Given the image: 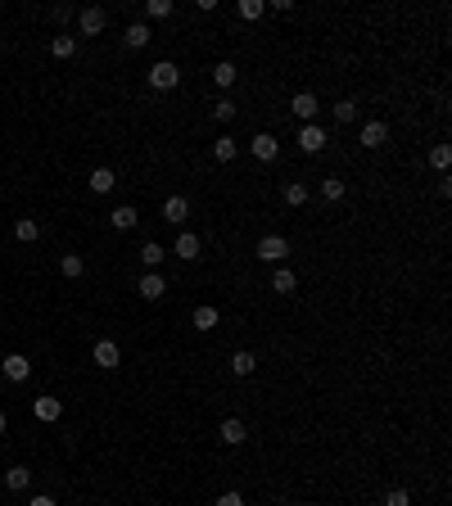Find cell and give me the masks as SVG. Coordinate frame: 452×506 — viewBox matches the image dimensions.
<instances>
[{"label": "cell", "mask_w": 452, "mask_h": 506, "mask_svg": "<svg viewBox=\"0 0 452 506\" xmlns=\"http://www.w3.org/2000/svg\"><path fill=\"white\" fill-rule=\"evenodd\" d=\"M150 86H154V91H177V86H181V68L172 64V59H158V64L150 68Z\"/></svg>", "instance_id": "obj_1"}, {"label": "cell", "mask_w": 452, "mask_h": 506, "mask_svg": "<svg viewBox=\"0 0 452 506\" xmlns=\"http://www.w3.org/2000/svg\"><path fill=\"white\" fill-rule=\"evenodd\" d=\"M258 258H263V263H272V267H280L290 258V240L285 236H263L258 240Z\"/></svg>", "instance_id": "obj_2"}, {"label": "cell", "mask_w": 452, "mask_h": 506, "mask_svg": "<svg viewBox=\"0 0 452 506\" xmlns=\"http://www.w3.org/2000/svg\"><path fill=\"white\" fill-rule=\"evenodd\" d=\"M326 145H331L326 127H316V122H303V131H299V150H303V154H321Z\"/></svg>", "instance_id": "obj_3"}, {"label": "cell", "mask_w": 452, "mask_h": 506, "mask_svg": "<svg viewBox=\"0 0 452 506\" xmlns=\"http://www.w3.org/2000/svg\"><path fill=\"white\" fill-rule=\"evenodd\" d=\"M385 141H389V122H362V131H358L362 150H380Z\"/></svg>", "instance_id": "obj_4"}, {"label": "cell", "mask_w": 452, "mask_h": 506, "mask_svg": "<svg viewBox=\"0 0 452 506\" xmlns=\"http://www.w3.org/2000/svg\"><path fill=\"white\" fill-rule=\"evenodd\" d=\"M249 150H253V158H258V163H272V158L280 154V141H276L272 131H258V136L249 141Z\"/></svg>", "instance_id": "obj_5"}, {"label": "cell", "mask_w": 452, "mask_h": 506, "mask_svg": "<svg viewBox=\"0 0 452 506\" xmlns=\"http://www.w3.org/2000/svg\"><path fill=\"white\" fill-rule=\"evenodd\" d=\"M91 357H95V366H100V371H114V366L122 362V353H118V343H114V339H95Z\"/></svg>", "instance_id": "obj_6"}, {"label": "cell", "mask_w": 452, "mask_h": 506, "mask_svg": "<svg viewBox=\"0 0 452 506\" xmlns=\"http://www.w3.org/2000/svg\"><path fill=\"white\" fill-rule=\"evenodd\" d=\"M136 294H140V299H150V303H158L167 294V280L158 276V271H145V276L136 280Z\"/></svg>", "instance_id": "obj_7"}, {"label": "cell", "mask_w": 452, "mask_h": 506, "mask_svg": "<svg viewBox=\"0 0 452 506\" xmlns=\"http://www.w3.org/2000/svg\"><path fill=\"white\" fill-rule=\"evenodd\" d=\"M77 23H82V32H87V36H100V32L109 28V14H104L100 5H87V9L77 14Z\"/></svg>", "instance_id": "obj_8"}, {"label": "cell", "mask_w": 452, "mask_h": 506, "mask_svg": "<svg viewBox=\"0 0 452 506\" xmlns=\"http://www.w3.org/2000/svg\"><path fill=\"white\" fill-rule=\"evenodd\" d=\"M0 371H5V380H14V385H23V380L32 375V362L23 353H9L5 362H0Z\"/></svg>", "instance_id": "obj_9"}, {"label": "cell", "mask_w": 452, "mask_h": 506, "mask_svg": "<svg viewBox=\"0 0 452 506\" xmlns=\"http://www.w3.org/2000/svg\"><path fill=\"white\" fill-rule=\"evenodd\" d=\"M186 217H190V199H186V194H167V199H163V221L181 226Z\"/></svg>", "instance_id": "obj_10"}, {"label": "cell", "mask_w": 452, "mask_h": 506, "mask_svg": "<svg viewBox=\"0 0 452 506\" xmlns=\"http://www.w3.org/2000/svg\"><path fill=\"white\" fill-rule=\"evenodd\" d=\"M290 114H294L299 122H316V95L312 91H299L294 100H290Z\"/></svg>", "instance_id": "obj_11"}, {"label": "cell", "mask_w": 452, "mask_h": 506, "mask_svg": "<svg viewBox=\"0 0 452 506\" xmlns=\"http://www.w3.org/2000/svg\"><path fill=\"white\" fill-rule=\"evenodd\" d=\"M217 434H222V443H226V448H240V443L249 439V429H244V421H240V416H226Z\"/></svg>", "instance_id": "obj_12"}, {"label": "cell", "mask_w": 452, "mask_h": 506, "mask_svg": "<svg viewBox=\"0 0 452 506\" xmlns=\"http://www.w3.org/2000/svg\"><path fill=\"white\" fill-rule=\"evenodd\" d=\"M199 249H204V240L194 236V231H186V236H177V244H172V253L181 258V263H194V258H199Z\"/></svg>", "instance_id": "obj_13"}, {"label": "cell", "mask_w": 452, "mask_h": 506, "mask_svg": "<svg viewBox=\"0 0 452 506\" xmlns=\"http://www.w3.org/2000/svg\"><path fill=\"white\" fill-rule=\"evenodd\" d=\"M150 41H154V32L145 28V23H131V28L122 32V45H127V50H145Z\"/></svg>", "instance_id": "obj_14"}, {"label": "cell", "mask_w": 452, "mask_h": 506, "mask_svg": "<svg viewBox=\"0 0 452 506\" xmlns=\"http://www.w3.org/2000/svg\"><path fill=\"white\" fill-rule=\"evenodd\" d=\"M190 321H194V330H204V335H209V330H217V321H222V312H217L213 303H199Z\"/></svg>", "instance_id": "obj_15"}, {"label": "cell", "mask_w": 452, "mask_h": 506, "mask_svg": "<svg viewBox=\"0 0 452 506\" xmlns=\"http://www.w3.org/2000/svg\"><path fill=\"white\" fill-rule=\"evenodd\" d=\"M32 412H36V421H59V416H64V402L59 398H36Z\"/></svg>", "instance_id": "obj_16"}, {"label": "cell", "mask_w": 452, "mask_h": 506, "mask_svg": "<svg viewBox=\"0 0 452 506\" xmlns=\"http://www.w3.org/2000/svg\"><path fill=\"white\" fill-rule=\"evenodd\" d=\"M236 154H240V141H236V136H217V141H213V158H217V163H231Z\"/></svg>", "instance_id": "obj_17"}, {"label": "cell", "mask_w": 452, "mask_h": 506, "mask_svg": "<svg viewBox=\"0 0 452 506\" xmlns=\"http://www.w3.org/2000/svg\"><path fill=\"white\" fill-rule=\"evenodd\" d=\"M272 290H276V294H294V290H299V276H294V271H290L285 263H280V267H276V276H272Z\"/></svg>", "instance_id": "obj_18"}, {"label": "cell", "mask_w": 452, "mask_h": 506, "mask_svg": "<svg viewBox=\"0 0 452 506\" xmlns=\"http://www.w3.org/2000/svg\"><path fill=\"white\" fill-rule=\"evenodd\" d=\"M28 484H32V471H28V466H9V471H5V488H9V493H23Z\"/></svg>", "instance_id": "obj_19"}, {"label": "cell", "mask_w": 452, "mask_h": 506, "mask_svg": "<svg viewBox=\"0 0 452 506\" xmlns=\"http://www.w3.org/2000/svg\"><path fill=\"white\" fill-rule=\"evenodd\" d=\"M140 263L150 267V271H158V267L167 263V249H163V244H158V240H150V244H145V249H140Z\"/></svg>", "instance_id": "obj_20"}, {"label": "cell", "mask_w": 452, "mask_h": 506, "mask_svg": "<svg viewBox=\"0 0 452 506\" xmlns=\"http://www.w3.org/2000/svg\"><path fill=\"white\" fill-rule=\"evenodd\" d=\"M87 186H91L95 194H109V190H114V186H118V177H114V172H109V167H95V172H91V181H87Z\"/></svg>", "instance_id": "obj_21"}, {"label": "cell", "mask_w": 452, "mask_h": 506, "mask_svg": "<svg viewBox=\"0 0 452 506\" xmlns=\"http://www.w3.org/2000/svg\"><path fill=\"white\" fill-rule=\"evenodd\" d=\"M231 371H236V375H253V371H258V357H253L249 348H240L236 357H231Z\"/></svg>", "instance_id": "obj_22"}, {"label": "cell", "mask_w": 452, "mask_h": 506, "mask_svg": "<svg viewBox=\"0 0 452 506\" xmlns=\"http://www.w3.org/2000/svg\"><path fill=\"white\" fill-rule=\"evenodd\" d=\"M236 14H240V23H258V18L267 14V5H263V0H240Z\"/></svg>", "instance_id": "obj_23"}, {"label": "cell", "mask_w": 452, "mask_h": 506, "mask_svg": "<svg viewBox=\"0 0 452 506\" xmlns=\"http://www.w3.org/2000/svg\"><path fill=\"white\" fill-rule=\"evenodd\" d=\"M109 221H114L118 231H131L140 217H136V208H131V204H122V208H114V213H109Z\"/></svg>", "instance_id": "obj_24"}, {"label": "cell", "mask_w": 452, "mask_h": 506, "mask_svg": "<svg viewBox=\"0 0 452 506\" xmlns=\"http://www.w3.org/2000/svg\"><path fill=\"white\" fill-rule=\"evenodd\" d=\"M14 236H18L23 244H32L36 236H41V221H36V217H18V221H14Z\"/></svg>", "instance_id": "obj_25"}, {"label": "cell", "mask_w": 452, "mask_h": 506, "mask_svg": "<svg viewBox=\"0 0 452 506\" xmlns=\"http://www.w3.org/2000/svg\"><path fill=\"white\" fill-rule=\"evenodd\" d=\"M236 77H240V68H236V64H231V59H222V64H217V68H213V82H217V86H222V91H226V86H236Z\"/></svg>", "instance_id": "obj_26"}, {"label": "cell", "mask_w": 452, "mask_h": 506, "mask_svg": "<svg viewBox=\"0 0 452 506\" xmlns=\"http://www.w3.org/2000/svg\"><path fill=\"white\" fill-rule=\"evenodd\" d=\"M59 271H64L68 280H77L82 271H87V263H82V253H64V258H59Z\"/></svg>", "instance_id": "obj_27"}, {"label": "cell", "mask_w": 452, "mask_h": 506, "mask_svg": "<svg viewBox=\"0 0 452 506\" xmlns=\"http://www.w3.org/2000/svg\"><path fill=\"white\" fill-rule=\"evenodd\" d=\"M50 55H55V59H72V55H77V41H72L68 32L55 36V41H50Z\"/></svg>", "instance_id": "obj_28"}, {"label": "cell", "mask_w": 452, "mask_h": 506, "mask_svg": "<svg viewBox=\"0 0 452 506\" xmlns=\"http://www.w3.org/2000/svg\"><path fill=\"white\" fill-rule=\"evenodd\" d=\"M321 199H326V204H339V199H344V181H339V177H326V181H321Z\"/></svg>", "instance_id": "obj_29"}, {"label": "cell", "mask_w": 452, "mask_h": 506, "mask_svg": "<svg viewBox=\"0 0 452 506\" xmlns=\"http://www.w3.org/2000/svg\"><path fill=\"white\" fill-rule=\"evenodd\" d=\"M285 204L303 208V204H308V186H303V181H290V186H285Z\"/></svg>", "instance_id": "obj_30"}, {"label": "cell", "mask_w": 452, "mask_h": 506, "mask_svg": "<svg viewBox=\"0 0 452 506\" xmlns=\"http://www.w3.org/2000/svg\"><path fill=\"white\" fill-rule=\"evenodd\" d=\"M331 114H335V122H344V127H348V122L358 118V104H353V100H339V104L331 109Z\"/></svg>", "instance_id": "obj_31"}, {"label": "cell", "mask_w": 452, "mask_h": 506, "mask_svg": "<svg viewBox=\"0 0 452 506\" xmlns=\"http://www.w3.org/2000/svg\"><path fill=\"white\" fill-rule=\"evenodd\" d=\"M145 14H150V18H172V0H150Z\"/></svg>", "instance_id": "obj_32"}, {"label": "cell", "mask_w": 452, "mask_h": 506, "mask_svg": "<svg viewBox=\"0 0 452 506\" xmlns=\"http://www.w3.org/2000/svg\"><path fill=\"white\" fill-rule=\"evenodd\" d=\"M236 114H240V109H236V100H217V104H213V118H217V122H231Z\"/></svg>", "instance_id": "obj_33"}, {"label": "cell", "mask_w": 452, "mask_h": 506, "mask_svg": "<svg viewBox=\"0 0 452 506\" xmlns=\"http://www.w3.org/2000/svg\"><path fill=\"white\" fill-rule=\"evenodd\" d=\"M430 163H434L439 172H448V163H452V150H448V145H434V150H430Z\"/></svg>", "instance_id": "obj_34"}, {"label": "cell", "mask_w": 452, "mask_h": 506, "mask_svg": "<svg viewBox=\"0 0 452 506\" xmlns=\"http://www.w3.org/2000/svg\"><path fill=\"white\" fill-rule=\"evenodd\" d=\"M385 506H412L407 488H389V493H385Z\"/></svg>", "instance_id": "obj_35"}, {"label": "cell", "mask_w": 452, "mask_h": 506, "mask_svg": "<svg viewBox=\"0 0 452 506\" xmlns=\"http://www.w3.org/2000/svg\"><path fill=\"white\" fill-rule=\"evenodd\" d=\"M217 506H244V493L231 488V493H222V497H217Z\"/></svg>", "instance_id": "obj_36"}, {"label": "cell", "mask_w": 452, "mask_h": 506, "mask_svg": "<svg viewBox=\"0 0 452 506\" xmlns=\"http://www.w3.org/2000/svg\"><path fill=\"white\" fill-rule=\"evenodd\" d=\"M50 18H55V23H68V18H72V5H55Z\"/></svg>", "instance_id": "obj_37"}, {"label": "cell", "mask_w": 452, "mask_h": 506, "mask_svg": "<svg viewBox=\"0 0 452 506\" xmlns=\"http://www.w3.org/2000/svg\"><path fill=\"white\" fill-rule=\"evenodd\" d=\"M28 506H55V497H45V493H36V497H28Z\"/></svg>", "instance_id": "obj_38"}, {"label": "cell", "mask_w": 452, "mask_h": 506, "mask_svg": "<svg viewBox=\"0 0 452 506\" xmlns=\"http://www.w3.org/2000/svg\"><path fill=\"white\" fill-rule=\"evenodd\" d=\"M5 429H9V416H5V412H0V434H5Z\"/></svg>", "instance_id": "obj_39"}, {"label": "cell", "mask_w": 452, "mask_h": 506, "mask_svg": "<svg viewBox=\"0 0 452 506\" xmlns=\"http://www.w3.org/2000/svg\"><path fill=\"white\" fill-rule=\"evenodd\" d=\"M294 506H303V502H294Z\"/></svg>", "instance_id": "obj_40"}]
</instances>
